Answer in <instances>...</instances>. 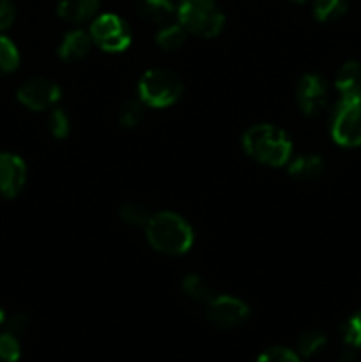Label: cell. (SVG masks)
Returning a JSON list of instances; mask_svg holds the SVG:
<instances>
[{"label": "cell", "mask_w": 361, "mask_h": 362, "mask_svg": "<svg viewBox=\"0 0 361 362\" xmlns=\"http://www.w3.org/2000/svg\"><path fill=\"white\" fill-rule=\"evenodd\" d=\"M243 148L255 161L268 166H283L292 156L289 134L273 124H257L243 136Z\"/></svg>", "instance_id": "cell-1"}, {"label": "cell", "mask_w": 361, "mask_h": 362, "mask_svg": "<svg viewBox=\"0 0 361 362\" xmlns=\"http://www.w3.org/2000/svg\"><path fill=\"white\" fill-rule=\"evenodd\" d=\"M147 240L156 251L165 255H184L193 246V230L186 219L173 212H158L145 225Z\"/></svg>", "instance_id": "cell-2"}, {"label": "cell", "mask_w": 361, "mask_h": 362, "mask_svg": "<svg viewBox=\"0 0 361 362\" xmlns=\"http://www.w3.org/2000/svg\"><path fill=\"white\" fill-rule=\"evenodd\" d=\"M177 18L186 32L200 37H214L225 25V16L214 0H180Z\"/></svg>", "instance_id": "cell-3"}, {"label": "cell", "mask_w": 361, "mask_h": 362, "mask_svg": "<svg viewBox=\"0 0 361 362\" xmlns=\"http://www.w3.org/2000/svg\"><path fill=\"white\" fill-rule=\"evenodd\" d=\"M180 94H183V83L172 71L149 69L138 81V98L151 108L172 106L180 98Z\"/></svg>", "instance_id": "cell-4"}, {"label": "cell", "mask_w": 361, "mask_h": 362, "mask_svg": "<svg viewBox=\"0 0 361 362\" xmlns=\"http://www.w3.org/2000/svg\"><path fill=\"white\" fill-rule=\"evenodd\" d=\"M331 136L342 147L361 145V98H340L331 113Z\"/></svg>", "instance_id": "cell-5"}, {"label": "cell", "mask_w": 361, "mask_h": 362, "mask_svg": "<svg viewBox=\"0 0 361 362\" xmlns=\"http://www.w3.org/2000/svg\"><path fill=\"white\" fill-rule=\"evenodd\" d=\"M92 42L108 53L124 52L131 45V30L126 21L117 14H99L91 25Z\"/></svg>", "instance_id": "cell-6"}, {"label": "cell", "mask_w": 361, "mask_h": 362, "mask_svg": "<svg viewBox=\"0 0 361 362\" xmlns=\"http://www.w3.org/2000/svg\"><path fill=\"white\" fill-rule=\"evenodd\" d=\"M248 315H250V308L237 297L219 296L209 300L207 317L218 327H236L246 320Z\"/></svg>", "instance_id": "cell-7"}, {"label": "cell", "mask_w": 361, "mask_h": 362, "mask_svg": "<svg viewBox=\"0 0 361 362\" xmlns=\"http://www.w3.org/2000/svg\"><path fill=\"white\" fill-rule=\"evenodd\" d=\"M18 101L28 110H46L60 99V88L53 81L45 78H34L18 88Z\"/></svg>", "instance_id": "cell-8"}, {"label": "cell", "mask_w": 361, "mask_h": 362, "mask_svg": "<svg viewBox=\"0 0 361 362\" xmlns=\"http://www.w3.org/2000/svg\"><path fill=\"white\" fill-rule=\"evenodd\" d=\"M296 99L304 115H317L328 105V83L319 74H306L297 85Z\"/></svg>", "instance_id": "cell-9"}, {"label": "cell", "mask_w": 361, "mask_h": 362, "mask_svg": "<svg viewBox=\"0 0 361 362\" xmlns=\"http://www.w3.org/2000/svg\"><path fill=\"white\" fill-rule=\"evenodd\" d=\"M27 180V166L20 156L0 152V194L14 198L23 189Z\"/></svg>", "instance_id": "cell-10"}, {"label": "cell", "mask_w": 361, "mask_h": 362, "mask_svg": "<svg viewBox=\"0 0 361 362\" xmlns=\"http://www.w3.org/2000/svg\"><path fill=\"white\" fill-rule=\"evenodd\" d=\"M137 11L145 21L156 25L172 23L173 16H177V7L172 0H138Z\"/></svg>", "instance_id": "cell-11"}, {"label": "cell", "mask_w": 361, "mask_h": 362, "mask_svg": "<svg viewBox=\"0 0 361 362\" xmlns=\"http://www.w3.org/2000/svg\"><path fill=\"white\" fill-rule=\"evenodd\" d=\"M92 45L91 34L84 30H71L64 35L62 42L59 46L60 59L66 62H76V60L84 59L88 53Z\"/></svg>", "instance_id": "cell-12"}, {"label": "cell", "mask_w": 361, "mask_h": 362, "mask_svg": "<svg viewBox=\"0 0 361 362\" xmlns=\"http://www.w3.org/2000/svg\"><path fill=\"white\" fill-rule=\"evenodd\" d=\"M336 90L340 98H361V64L345 62L336 74Z\"/></svg>", "instance_id": "cell-13"}, {"label": "cell", "mask_w": 361, "mask_h": 362, "mask_svg": "<svg viewBox=\"0 0 361 362\" xmlns=\"http://www.w3.org/2000/svg\"><path fill=\"white\" fill-rule=\"evenodd\" d=\"M99 7V0H60L59 16L71 23L91 20Z\"/></svg>", "instance_id": "cell-14"}, {"label": "cell", "mask_w": 361, "mask_h": 362, "mask_svg": "<svg viewBox=\"0 0 361 362\" xmlns=\"http://www.w3.org/2000/svg\"><path fill=\"white\" fill-rule=\"evenodd\" d=\"M322 172H324V161L319 156L306 154L289 161V173L299 180H314Z\"/></svg>", "instance_id": "cell-15"}, {"label": "cell", "mask_w": 361, "mask_h": 362, "mask_svg": "<svg viewBox=\"0 0 361 362\" xmlns=\"http://www.w3.org/2000/svg\"><path fill=\"white\" fill-rule=\"evenodd\" d=\"M186 28L180 23H166L161 30L156 35V42L165 52H173V49L180 48L186 41Z\"/></svg>", "instance_id": "cell-16"}, {"label": "cell", "mask_w": 361, "mask_h": 362, "mask_svg": "<svg viewBox=\"0 0 361 362\" xmlns=\"http://www.w3.org/2000/svg\"><path fill=\"white\" fill-rule=\"evenodd\" d=\"M347 11V0H315L314 14L319 21H333L343 16Z\"/></svg>", "instance_id": "cell-17"}, {"label": "cell", "mask_w": 361, "mask_h": 362, "mask_svg": "<svg viewBox=\"0 0 361 362\" xmlns=\"http://www.w3.org/2000/svg\"><path fill=\"white\" fill-rule=\"evenodd\" d=\"M20 66V53L9 37L0 34V74H9Z\"/></svg>", "instance_id": "cell-18"}, {"label": "cell", "mask_w": 361, "mask_h": 362, "mask_svg": "<svg viewBox=\"0 0 361 362\" xmlns=\"http://www.w3.org/2000/svg\"><path fill=\"white\" fill-rule=\"evenodd\" d=\"M183 290L188 297L195 300H211V286L197 274H190L184 278L183 281Z\"/></svg>", "instance_id": "cell-19"}, {"label": "cell", "mask_w": 361, "mask_h": 362, "mask_svg": "<svg viewBox=\"0 0 361 362\" xmlns=\"http://www.w3.org/2000/svg\"><path fill=\"white\" fill-rule=\"evenodd\" d=\"M120 218L127 223V225L133 226H145L147 221L151 219L147 207L144 204H138V202H130V204H124L120 207Z\"/></svg>", "instance_id": "cell-20"}, {"label": "cell", "mask_w": 361, "mask_h": 362, "mask_svg": "<svg viewBox=\"0 0 361 362\" xmlns=\"http://www.w3.org/2000/svg\"><path fill=\"white\" fill-rule=\"evenodd\" d=\"M324 345H326V336L317 331L304 332V334L299 338V341H297L299 354L304 357H310L314 356V354H317Z\"/></svg>", "instance_id": "cell-21"}, {"label": "cell", "mask_w": 361, "mask_h": 362, "mask_svg": "<svg viewBox=\"0 0 361 362\" xmlns=\"http://www.w3.org/2000/svg\"><path fill=\"white\" fill-rule=\"evenodd\" d=\"M144 106L142 101H126L119 110V122L124 127H134L144 117Z\"/></svg>", "instance_id": "cell-22"}, {"label": "cell", "mask_w": 361, "mask_h": 362, "mask_svg": "<svg viewBox=\"0 0 361 362\" xmlns=\"http://www.w3.org/2000/svg\"><path fill=\"white\" fill-rule=\"evenodd\" d=\"M343 341L350 346V349H361V311L350 317L349 320L343 324L342 327Z\"/></svg>", "instance_id": "cell-23"}, {"label": "cell", "mask_w": 361, "mask_h": 362, "mask_svg": "<svg viewBox=\"0 0 361 362\" xmlns=\"http://www.w3.org/2000/svg\"><path fill=\"white\" fill-rule=\"evenodd\" d=\"M20 359V343L11 332L0 334V362H16Z\"/></svg>", "instance_id": "cell-24"}, {"label": "cell", "mask_w": 361, "mask_h": 362, "mask_svg": "<svg viewBox=\"0 0 361 362\" xmlns=\"http://www.w3.org/2000/svg\"><path fill=\"white\" fill-rule=\"evenodd\" d=\"M48 127L50 133L55 138H66L69 133V117L66 115L64 110H53L48 117Z\"/></svg>", "instance_id": "cell-25"}, {"label": "cell", "mask_w": 361, "mask_h": 362, "mask_svg": "<svg viewBox=\"0 0 361 362\" xmlns=\"http://www.w3.org/2000/svg\"><path fill=\"white\" fill-rule=\"evenodd\" d=\"M257 362H301L299 357L289 349H282V346H275V349L265 350L260 354Z\"/></svg>", "instance_id": "cell-26"}, {"label": "cell", "mask_w": 361, "mask_h": 362, "mask_svg": "<svg viewBox=\"0 0 361 362\" xmlns=\"http://www.w3.org/2000/svg\"><path fill=\"white\" fill-rule=\"evenodd\" d=\"M16 18V7L11 0H0V32L7 30L14 23Z\"/></svg>", "instance_id": "cell-27"}, {"label": "cell", "mask_w": 361, "mask_h": 362, "mask_svg": "<svg viewBox=\"0 0 361 362\" xmlns=\"http://www.w3.org/2000/svg\"><path fill=\"white\" fill-rule=\"evenodd\" d=\"M28 325H30V322H28V318L25 317V315H14L13 318H11L9 322H7V327H9V332L11 334H21V332H25L28 329Z\"/></svg>", "instance_id": "cell-28"}, {"label": "cell", "mask_w": 361, "mask_h": 362, "mask_svg": "<svg viewBox=\"0 0 361 362\" xmlns=\"http://www.w3.org/2000/svg\"><path fill=\"white\" fill-rule=\"evenodd\" d=\"M4 322H6V313H4V310L0 308V327L4 325Z\"/></svg>", "instance_id": "cell-29"}, {"label": "cell", "mask_w": 361, "mask_h": 362, "mask_svg": "<svg viewBox=\"0 0 361 362\" xmlns=\"http://www.w3.org/2000/svg\"><path fill=\"white\" fill-rule=\"evenodd\" d=\"M292 2H304V0H292Z\"/></svg>", "instance_id": "cell-30"}]
</instances>
